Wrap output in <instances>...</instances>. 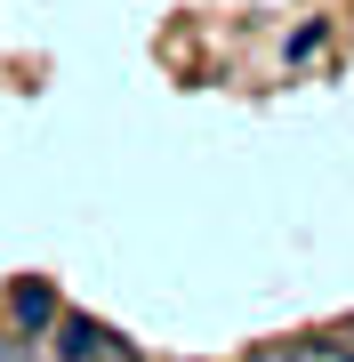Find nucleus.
<instances>
[{"instance_id": "1", "label": "nucleus", "mask_w": 354, "mask_h": 362, "mask_svg": "<svg viewBox=\"0 0 354 362\" xmlns=\"http://www.w3.org/2000/svg\"><path fill=\"white\" fill-rule=\"evenodd\" d=\"M8 322L25 330V338H40V330L57 322V290H49V282H16V290H8Z\"/></svg>"}, {"instance_id": "3", "label": "nucleus", "mask_w": 354, "mask_h": 362, "mask_svg": "<svg viewBox=\"0 0 354 362\" xmlns=\"http://www.w3.org/2000/svg\"><path fill=\"white\" fill-rule=\"evenodd\" d=\"M282 362H354V346H330V338H298Z\"/></svg>"}, {"instance_id": "2", "label": "nucleus", "mask_w": 354, "mask_h": 362, "mask_svg": "<svg viewBox=\"0 0 354 362\" xmlns=\"http://www.w3.org/2000/svg\"><path fill=\"white\" fill-rule=\"evenodd\" d=\"M105 346H113V330H97L89 314H65V322H57V354L65 362H97Z\"/></svg>"}]
</instances>
